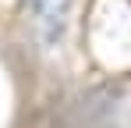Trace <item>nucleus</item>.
Segmentation results:
<instances>
[{"mask_svg": "<svg viewBox=\"0 0 131 128\" xmlns=\"http://www.w3.org/2000/svg\"><path fill=\"white\" fill-rule=\"evenodd\" d=\"M67 7H71V0H32V21H36L39 39L57 43L60 36H64Z\"/></svg>", "mask_w": 131, "mask_h": 128, "instance_id": "obj_1", "label": "nucleus"}]
</instances>
